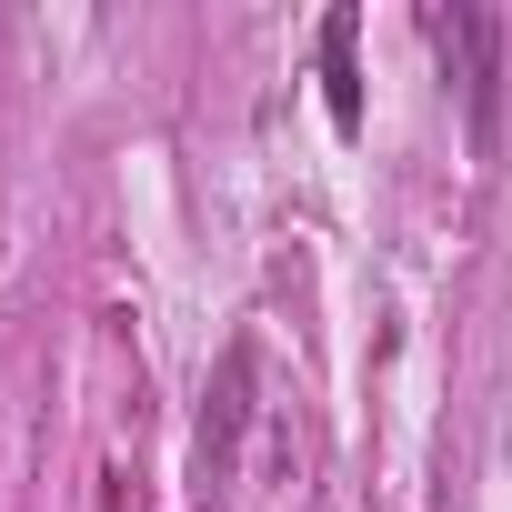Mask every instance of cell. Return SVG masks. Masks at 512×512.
I'll return each mask as SVG.
<instances>
[{
  "label": "cell",
  "mask_w": 512,
  "mask_h": 512,
  "mask_svg": "<svg viewBox=\"0 0 512 512\" xmlns=\"http://www.w3.org/2000/svg\"><path fill=\"white\" fill-rule=\"evenodd\" d=\"M352 31H362L352 11H332V21H322V91H332V121H342V131L362 121V71H352Z\"/></svg>",
  "instance_id": "cell-2"
},
{
  "label": "cell",
  "mask_w": 512,
  "mask_h": 512,
  "mask_svg": "<svg viewBox=\"0 0 512 512\" xmlns=\"http://www.w3.org/2000/svg\"><path fill=\"white\" fill-rule=\"evenodd\" d=\"M432 41L462 51V81H472V141H492V81H502V21L492 11H432Z\"/></svg>",
  "instance_id": "cell-1"
}]
</instances>
